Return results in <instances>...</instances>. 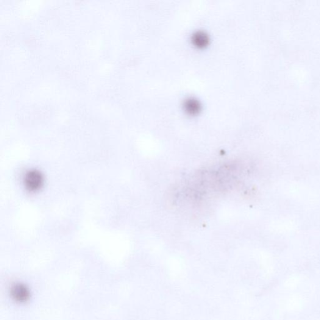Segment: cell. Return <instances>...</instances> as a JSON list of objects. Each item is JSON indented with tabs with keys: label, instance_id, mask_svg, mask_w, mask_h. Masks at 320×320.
<instances>
[{
	"label": "cell",
	"instance_id": "6da1fadb",
	"mask_svg": "<svg viewBox=\"0 0 320 320\" xmlns=\"http://www.w3.org/2000/svg\"><path fill=\"white\" fill-rule=\"evenodd\" d=\"M43 177L40 173L33 170L27 173L24 177V185L30 191L39 190L43 184Z\"/></svg>",
	"mask_w": 320,
	"mask_h": 320
}]
</instances>
